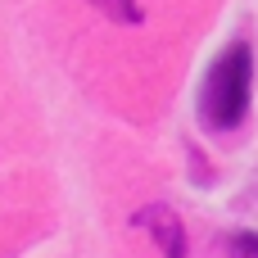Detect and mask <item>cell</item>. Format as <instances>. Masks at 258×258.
Segmentation results:
<instances>
[{
  "instance_id": "obj_1",
  "label": "cell",
  "mask_w": 258,
  "mask_h": 258,
  "mask_svg": "<svg viewBox=\"0 0 258 258\" xmlns=\"http://www.w3.org/2000/svg\"><path fill=\"white\" fill-rule=\"evenodd\" d=\"M249 95H254V45L240 36L204 73V86H200V122L209 132H218V136L240 132V122L249 113Z\"/></svg>"
},
{
  "instance_id": "obj_2",
  "label": "cell",
  "mask_w": 258,
  "mask_h": 258,
  "mask_svg": "<svg viewBox=\"0 0 258 258\" xmlns=\"http://www.w3.org/2000/svg\"><path fill=\"white\" fill-rule=\"evenodd\" d=\"M132 222H136V227H145V231L159 240L163 258H186V227H181V218H177L172 209H163V204H150V209H141Z\"/></svg>"
},
{
  "instance_id": "obj_3",
  "label": "cell",
  "mask_w": 258,
  "mask_h": 258,
  "mask_svg": "<svg viewBox=\"0 0 258 258\" xmlns=\"http://www.w3.org/2000/svg\"><path fill=\"white\" fill-rule=\"evenodd\" d=\"M95 9H104L109 18H118V23H141V5L136 0H91Z\"/></svg>"
},
{
  "instance_id": "obj_4",
  "label": "cell",
  "mask_w": 258,
  "mask_h": 258,
  "mask_svg": "<svg viewBox=\"0 0 258 258\" xmlns=\"http://www.w3.org/2000/svg\"><path fill=\"white\" fill-rule=\"evenodd\" d=\"M231 258H258V231L231 236Z\"/></svg>"
}]
</instances>
